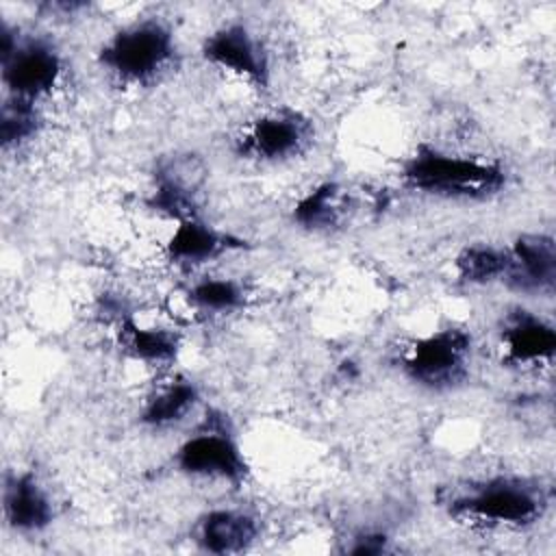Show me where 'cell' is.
<instances>
[{
    "label": "cell",
    "instance_id": "1",
    "mask_svg": "<svg viewBox=\"0 0 556 556\" xmlns=\"http://www.w3.org/2000/svg\"><path fill=\"white\" fill-rule=\"evenodd\" d=\"M406 187L450 200H486L506 187V169L495 161L458 156L419 146L404 163Z\"/></svg>",
    "mask_w": 556,
    "mask_h": 556
},
{
    "label": "cell",
    "instance_id": "2",
    "mask_svg": "<svg viewBox=\"0 0 556 556\" xmlns=\"http://www.w3.org/2000/svg\"><path fill=\"white\" fill-rule=\"evenodd\" d=\"M543 508L545 495L536 484L508 476L473 484L450 502V513L456 517L508 528H523L539 521Z\"/></svg>",
    "mask_w": 556,
    "mask_h": 556
},
{
    "label": "cell",
    "instance_id": "3",
    "mask_svg": "<svg viewBox=\"0 0 556 556\" xmlns=\"http://www.w3.org/2000/svg\"><path fill=\"white\" fill-rule=\"evenodd\" d=\"M176 54L174 35L161 20H141L119 28L98 52L111 74L128 83H146L165 70Z\"/></svg>",
    "mask_w": 556,
    "mask_h": 556
},
{
    "label": "cell",
    "instance_id": "4",
    "mask_svg": "<svg viewBox=\"0 0 556 556\" xmlns=\"http://www.w3.org/2000/svg\"><path fill=\"white\" fill-rule=\"evenodd\" d=\"M471 334L447 326L419 337L402 358L404 374L419 387L443 391L463 382L469 369Z\"/></svg>",
    "mask_w": 556,
    "mask_h": 556
},
{
    "label": "cell",
    "instance_id": "5",
    "mask_svg": "<svg viewBox=\"0 0 556 556\" xmlns=\"http://www.w3.org/2000/svg\"><path fill=\"white\" fill-rule=\"evenodd\" d=\"M176 465L189 476L215 478L232 484H241L250 473L237 439L215 419H206L202 430L180 443L176 450Z\"/></svg>",
    "mask_w": 556,
    "mask_h": 556
},
{
    "label": "cell",
    "instance_id": "6",
    "mask_svg": "<svg viewBox=\"0 0 556 556\" xmlns=\"http://www.w3.org/2000/svg\"><path fill=\"white\" fill-rule=\"evenodd\" d=\"M313 139V124L298 111L280 109L261 115L243 132L237 152L256 161H285L306 150Z\"/></svg>",
    "mask_w": 556,
    "mask_h": 556
},
{
    "label": "cell",
    "instance_id": "7",
    "mask_svg": "<svg viewBox=\"0 0 556 556\" xmlns=\"http://www.w3.org/2000/svg\"><path fill=\"white\" fill-rule=\"evenodd\" d=\"M0 63L9 96L30 102L50 93L63 72V61L56 48L43 39L20 41L17 48Z\"/></svg>",
    "mask_w": 556,
    "mask_h": 556
},
{
    "label": "cell",
    "instance_id": "8",
    "mask_svg": "<svg viewBox=\"0 0 556 556\" xmlns=\"http://www.w3.org/2000/svg\"><path fill=\"white\" fill-rule=\"evenodd\" d=\"M202 56L258 87H265L269 80L267 54L245 24L230 22L213 30L202 43Z\"/></svg>",
    "mask_w": 556,
    "mask_h": 556
},
{
    "label": "cell",
    "instance_id": "9",
    "mask_svg": "<svg viewBox=\"0 0 556 556\" xmlns=\"http://www.w3.org/2000/svg\"><path fill=\"white\" fill-rule=\"evenodd\" d=\"M502 280L519 293H552L556 282V245L549 235L528 232L506 250Z\"/></svg>",
    "mask_w": 556,
    "mask_h": 556
},
{
    "label": "cell",
    "instance_id": "10",
    "mask_svg": "<svg viewBox=\"0 0 556 556\" xmlns=\"http://www.w3.org/2000/svg\"><path fill=\"white\" fill-rule=\"evenodd\" d=\"M504 361L510 365H539L556 354V330L543 317L517 308L502 328Z\"/></svg>",
    "mask_w": 556,
    "mask_h": 556
},
{
    "label": "cell",
    "instance_id": "11",
    "mask_svg": "<svg viewBox=\"0 0 556 556\" xmlns=\"http://www.w3.org/2000/svg\"><path fill=\"white\" fill-rule=\"evenodd\" d=\"M245 248V241L208 226L200 217L178 222L174 232L165 243V254L172 263L180 265H202L219 258L226 252Z\"/></svg>",
    "mask_w": 556,
    "mask_h": 556
},
{
    "label": "cell",
    "instance_id": "12",
    "mask_svg": "<svg viewBox=\"0 0 556 556\" xmlns=\"http://www.w3.org/2000/svg\"><path fill=\"white\" fill-rule=\"evenodd\" d=\"M2 508L7 523L17 532H41L54 517L48 493L30 471H15L4 478Z\"/></svg>",
    "mask_w": 556,
    "mask_h": 556
},
{
    "label": "cell",
    "instance_id": "13",
    "mask_svg": "<svg viewBox=\"0 0 556 556\" xmlns=\"http://www.w3.org/2000/svg\"><path fill=\"white\" fill-rule=\"evenodd\" d=\"M258 536V521L232 508H215L200 517L195 526V543L208 554L245 552Z\"/></svg>",
    "mask_w": 556,
    "mask_h": 556
},
{
    "label": "cell",
    "instance_id": "14",
    "mask_svg": "<svg viewBox=\"0 0 556 556\" xmlns=\"http://www.w3.org/2000/svg\"><path fill=\"white\" fill-rule=\"evenodd\" d=\"M348 213V193L339 182H321L293 206V222L306 230L337 228Z\"/></svg>",
    "mask_w": 556,
    "mask_h": 556
},
{
    "label": "cell",
    "instance_id": "15",
    "mask_svg": "<svg viewBox=\"0 0 556 556\" xmlns=\"http://www.w3.org/2000/svg\"><path fill=\"white\" fill-rule=\"evenodd\" d=\"M200 397L198 387L187 378H174L159 387L143 404L141 421L150 428H167L185 419Z\"/></svg>",
    "mask_w": 556,
    "mask_h": 556
},
{
    "label": "cell",
    "instance_id": "16",
    "mask_svg": "<svg viewBox=\"0 0 556 556\" xmlns=\"http://www.w3.org/2000/svg\"><path fill=\"white\" fill-rule=\"evenodd\" d=\"M122 345L137 358L150 365H167L176 361L180 352V337L167 328H146L130 317L119 326Z\"/></svg>",
    "mask_w": 556,
    "mask_h": 556
},
{
    "label": "cell",
    "instance_id": "17",
    "mask_svg": "<svg viewBox=\"0 0 556 556\" xmlns=\"http://www.w3.org/2000/svg\"><path fill=\"white\" fill-rule=\"evenodd\" d=\"M454 267L456 276L469 285H486L493 280H502L506 271V250L486 243H476L465 248L456 256Z\"/></svg>",
    "mask_w": 556,
    "mask_h": 556
},
{
    "label": "cell",
    "instance_id": "18",
    "mask_svg": "<svg viewBox=\"0 0 556 556\" xmlns=\"http://www.w3.org/2000/svg\"><path fill=\"white\" fill-rule=\"evenodd\" d=\"M41 117L35 102L9 96L0 111V143L2 148H15L37 135Z\"/></svg>",
    "mask_w": 556,
    "mask_h": 556
},
{
    "label": "cell",
    "instance_id": "19",
    "mask_svg": "<svg viewBox=\"0 0 556 556\" xmlns=\"http://www.w3.org/2000/svg\"><path fill=\"white\" fill-rule=\"evenodd\" d=\"M187 300L206 313H230L243 304L245 293L243 287L230 278H204L187 291Z\"/></svg>",
    "mask_w": 556,
    "mask_h": 556
},
{
    "label": "cell",
    "instance_id": "20",
    "mask_svg": "<svg viewBox=\"0 0 556 556\" xmlns=\"http://www.w3.org/2000/svg\"><path fill=\"white\" fill-rule=\"evenodd\" d=\"M154 180L198 195L200 187L206 180V167L195 154H174L159 163Z\"/></svg>",
    "mask_w": 556,
    "mask_h": 556
},
{
    "label": "cell",
    "instance_id": "21",
    "mask_svg": "<svg viewBox=\"0 0 556 556\" xmlns=\"http://www.w3.org/2000/svg\"><path fill=\"white\" fill-rule=\"evenodd\" d=\"M387 543H389V539L382 532H361L354 536L348 552L356 554V556H374V554L387 552Z\"/></svg>",
    "mask_w": 556,
    "mask_h": 556
}]
</instances>
